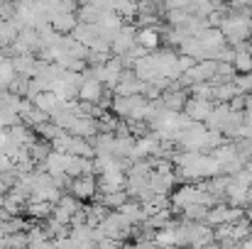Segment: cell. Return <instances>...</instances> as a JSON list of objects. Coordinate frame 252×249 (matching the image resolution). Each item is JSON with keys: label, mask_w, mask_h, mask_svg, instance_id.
Masks as SVG:
<instances>
[{"label": "cell", "mask_w": 252, "mask_h": 249, "mask_svg": "<svg viewBox=\"0 0 252 249\" xmlns=\"http://www.w3.org/2000/svg\"><path fill=\"white\" fill-rule=\"evenodd\" d=\"M235 95H240V90L235 88V83H218L213 85V100L216 103H230Z\"/></svg>", "instance_id": "obj_18"}, {"label": "cell", "mask_w": 252, "mask_h": 249, "mask_svg": "<svg viewBox=\"0 0 252 249\" xmlns=\"http://www.w3.org/2000/svg\"><path fill=\"white\" fill-rule=\"evenodd\" d=\"M7 135H10L12 144H17V147H32V144L37 142L34 132H32V130H30V125H25V122L7 127Z\"/></svg>", "instance_id": "obj_12"}, {"label": "cell", "mask_w": 252, "mask_h": 249, "mask_svg": "<svg viewBox=\"0 0 252 249\" xmlns=\"http://www.w3.org/2000/svg\"><path fill=\"white\" fill-rule=\"evenodd\" d=\"M191 98L213 100V81H206V83H196V85H191Z\"/></svg>", "instance_id": "obj_23"}, {"label": "cell", "mask_w": 252, "mask_h": 249, "mask_svg": "<svg viewBox=\"0 0 252 249\" xmlns=\"http://www.w3.org/2000/svg\"><path fill=\"white\" fill-rule=\"evenodd\" d=\"M2 205H5V195L0 193V208H2Z\"/></svg>", "instance_id": "obj_28"}, {"label": "cell", "mask_w": 252, "mask_h": 249, "mask_svg": "<svg viewBox=\"0 0 252 249\" xmlns=\"http://www.w3.org/2000/svg\"><path fill=\"white\" fill-rule=\"evenodd\" d=\"M135 47H137V29L130 27V25H123V29L115 34V39L110 44L113 56H127Z\"/></svg>", "instance_id": "obj_4"}, {"label": "cell", "mask_w": 252, "mask_h": 249, "mask_svg": "<svg viewBox=\"0 0 252 249\" xmlns=\"http://www.w3.org/2000/svg\"><path fill=\"white\" fill-rule=\"evenodd\" d=\"M30 218H52L54 213V203H47V200H37V198H27V210H25Z\"/></svg>", "instance_id": "obj_16"}, {"label": "cell", "mask_w": 252, "mask_h": 249, "mask_svg": "<svg viewBox=\"0 0 252 249\" xmlns=\"http://www.w3.org/2000/svg\"><path fill=\"white\" fill-rule=\"evenodd\" d=\"M27 88H30V79H27V76H20V74L7 85V90H10L12 95H20V98H27Z\"/></svg>", "instance_id": "obj_22"}, {"label": "cell", "mask_w": 252, "mask_h": 249, "mask_svg": "<svg viewBox=\"0 0 252 249\" xmlns=\"http://www.w3.org/2000/svg\"><path fill=\"white\" fill-rule=\"evenodd\" d=\"M240 249H252V232H250V237H248V240H243V242H240Z\"/></svg>", "instance_id": "obj_27"}, {"label": "cell", "mask_w": 252, "mask_h": 249, "mask_svg": "<svg viewBox=\"0 0 252 249\" xmlns=\"http://www.w3.org/2000/svg\"><path fill=\"white\" fill-rule=\"evenodd\" d=\"M49 25L59 32V34H71L79 25V15L76 12H54L49 17Z\"/></svg>", "instance_id": "obj_8"}, {"label": "cell", "mask_w": 252, "mask_h": 249, "mask_svg": "<svg viewBox=\"0 0 252 249\" xmlns=\"http://www.w3.org/2000/svg\"><path fill=\"white\" fill-rule=\"evenodd\" d=\"M186 100H189V98H186V93H184V90H179V88L162 93V103H164V108H167V110H174V112H184Z\"/></svg>", "instance_id": "obj_14"}, {"label": "cell", "mask_w": 252, "mask_h": 249, "mask_svg": "<svg viewBox=\"0 0 252 249\" xmlns=\"http://www.w3.org/2000/svg\"><path fill=\"white\" fill-rule=\"evenodd\" d=\"M69 193L76 195L79 200H88L98 193V178L95 176H79V178H71L69 183Z\"/></svg>", "instance_id": "obj_6"}, {"label": "cell", "mask_w": 252, "mask_h": 249, "mask_svg": "<svg viewBox=\"0 0 252 249\" xmlns=\"http://www.w3.org/2000/svg\"><path fill=\"white\" fill-rule=\"evenodd\" d=\"M34 132H37L42 139H47V142H54V139H57V137H62L66 130H62L59 125H54V122L49 120V122H44V125H37V127H34Z\"/></svg>", "instance_id": "obj_19"}, {"label": "cell", "mask_w": 252, "mask_h": 249, "mask_svg": "<svg viewBox=\"0 0 252 249\" xmlns=\"http://www.w3.org/2000/svg\"><path fill=\"white\" fill-rule=\"evenodd\" d=\"M103 95H105V83L95 81V79H84L81 90H79V98L84 103H100Z\"/></svg>", "instance_id": "obj_10"}, {"label": "cell", "mask_w": 252, "mask_h": 249, "mask_svg": "<svg viewBox=\"0 0 252 249\" xmlns=\"http://www.w3.org/2000/svg\"><path fill=\"white\" fill-rule=\"evenodd\" d=\"M120 213H123L132 225H137V222H145V220H147V210H145V205H142L140 200H127V203L120 208Z\"/></svg>", "instance_id": "obj_15"}, {"label": "cell", "mask_w": 252, "mask_h": 249, "mask_svg": "<svg viewBox=\"0 0 252 249\" xmlns=\"http://www.w3.org/2000/svg\"><path fill=\"white\" fill-rule=\"evenodd\" d=\"M127 200H130V193H127V191H115V193H103V195H100V203H103L108 210H120Z\"/></svg>", "instance_id": "obj_17"}, {"label": "cell", "mask_w": 252, "mask_h": 249, "mask_svg": "<svg viewBox=\"0 0 252 249\" xmlns=\"http://www.w3.org/2000/svg\"><path fill=\"white\" fill-rule=\"evenodd\" d=\"M12 64H15V71L20 76H27V79H34L37 76V54H15L12 56Z\"/></svg>", "instance_id": "obj_11"}, {"label": "cell", "mask_w": 252, "mask_h": 249, "mask_svg": "<svg viewBox=\"0 0 252 249\" xmlns=\"http://www.w3.org/2000/svg\"><path fill=\"white\" fill-rule=\"evenodd\" d=\"M211 110H213V103L211 100H203V98H189L186 100V108H184V112L193 122H206L208 115H211Z\"/></svg>", "instance_id": "obj_7"}, {"label": "cell", "mask_w": 252, "mask_h": 249, "mask_svg": "<svg viewBox=\"0 0 252 249\" xmlns=\"http://www.w3.org/2000/svg\"><path fill=\"white\" fill-rule=\"evenodd\" d=\"M27 249H57V247H54V240H44V242H32Z\"/></svg>", "instance_id": "obj_26"}, {"label": "cell", "mask_w": 252, "mask_h": 249, "mask_svg": "<svg viewBox=\"0 0 252 249\" xmlns=\"http://www.w3.org/2000/svg\"><path fill=\"white\" fill-rule=\"evenodd\" d=\"M225 37V42H230L233 47H240L248 42L250 34V15H240V12H233V15H225L220 27H218Z\"/></svg>", "instance_id": "obj_1"}, {"label": "cell", "mask_w": 252, "mask_h": 249, "mask_svg": "<svg viewBox=\"0 0 252 249\" xmlns=\"http://www.w3.org/2000/svg\"><path fill=\"white\" fill-rule=\"evenodd\" d=\"M162 39H164V37H162V32H159L157 27H140V29H137V44L145 47L150 54L162 47Z\"/></svg>", "instance_id": "obj_9"}, {"label": "cell", "mask_w": 252, "mask_h": 249, "mask_svg": "<svg viewBox=\"0 0 252 249\" xmlns=\"http://www.w3.org/2000/svg\"><path fill=\"white\" fill-rule=\"evenodd\" d=\"M7 171H15V162H12V157L0 154V173H7Z\"/></svg>", "instance_id": "obj_25"}, {"label": "cell", "mask_w": 252, "mask_h": 249, "mask_svg": "<svg viewBox=\"0 0 252 249\" xmlns=\"http://www.w3.org/2000/svg\"><path fill=\"white\" fill-rule=\"evenodd\" d=\"M95 249H123V242L113 240V237H98L95 240Z\"/></svg>", "instance_id": "obj_24"}, {"label": "cell", "mask_w": 252, "mask_h": 249, "mask_svg": "<svg viewBox=\"0 0 252 249\" xmlns=\"http://www.w3.org/2000/svg\"><path fill=\"white\" fill-rule=\"evenodd\" d=\"M145 88H147V83L137 79V74L132 69H125L118 85L113 88V93L115 95H145Z\"/></svg>", "instance_id": "obj_5"}, {"label": "cell", "mask_w": 252, "mask_h": 249, "mask_svg": "<svg viewBox=\"0 0 252 249\" xmlns=\"http://www.w3.org/2000/svg\"><path fill=\"white\" fill-rule=\"evenodd\" d=\"M66 154H71V157H86V159H93V157H95L91 139H84V137H74V135H71V139H69Z\"/></svg>", "instance_id": "obj_13"}, {"label": "cell", "mask_w": 252, "mask_h": 249, "mask_svg": "<svg viewBox=\"0 0 252 249\" xmlns=\"http://www.w3.org/2000/svg\"><path fill=\"white\" fill-rule=\"evenodd\" d=\"M57 205H59L62 210H66V213H71V215H76V213H81V210H84V205H81V200H79L76 195H71V193H69V195H62V200H59Z\"/></svg>", "instance_id": "obj_21"}, {"label": "cell", "mask_w": 252, "mask_h": 249, "mask_svg": "<svg viewBox=\"0 0 252 249\" xmlns=\"http://www.w3.org/2000/svg\"><path fill=\"white\" fill-rule=\"evenodd\" d=\"M216 69H218V61L213 59H206V61H196L181 79L176 83H186V85H196V83H206L216 79Z\"/></svg>", "instance_id": "obj_3"}, {"label": "cell", "mask_w": 252, "mask_h": 249, "mask_svg": "<svg viewBox=\"0 0 252 249\" xmlns=\"http://www.w3.org/2000/svg\"><path fill=\"white\" fill-rule=\"evenodd\" d=\"M76 15H79V22H86V25H95V22L100 20V15H103V12H100L98 7H93V5H81Z\"/></svg>", "instance_id": "obj_20"}, {"label": "cell", "mask_w": 252, "mask_h": 249, "mask_svg": "<svg viewBox=\"0 0 252 249\" xmlns=\"http://www.w3.org/2000/svg\"><path fill=\"white\" fill-rule=\"evenodd\" d=\"M206 139H208V127L201 122H193L189 130H184L176 139V147L181 152H206Z\"/></svg>", "instance_id": "obj_2"}]
</instances>
